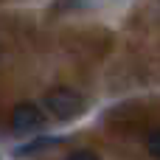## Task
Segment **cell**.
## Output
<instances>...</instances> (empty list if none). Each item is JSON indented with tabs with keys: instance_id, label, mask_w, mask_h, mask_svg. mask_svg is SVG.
<instances>
[{
	"instance_id": "7a4b0ae2",
	"label": "cell",
	"mask_w": 160,
	"mask_h": 160,
	"mask_svg": "<svg viewBox=\"0 0 160 160\" xmlns=\"http://www.w3.org/2000/svg\"><path fill=\"white\" fill-rule=\"evenodd\" d=\"M42 124H45V115L31 101H20L11 110V129L14 132H34V129H42Z\"/></svg>"
},
{
	"instance_id": "277c9868",
	"label": "cell",
	"mask_w": 160,
	"mask_h": 160,
	"mask_svg": "<svg viewBox=\"0 0 160 160\" xmlns=\"http://www.w3.org/2000/svg\"><path fill=\"white\" fill-rule=\"evenodd\" d=\"M146 149H149L152 158L160 160V129H152V132H149V138H146Z\"/></svg>"
},
{
	"instance_id": "5b68a950",
	"label": "cell",
	"mask_w": 160,
	"mask_h": 160,
	"mask_svg": "<svg viewBox=\"0 0 160 160\" xmlns=\"http://www.w3.org/2000/svg\"><path fill=\"white\" fill-rule=\"evenodd\" d=\"M65 160H98V155L90 152V149H76V152H70Z\"/></svg>"
},
{
	"instance_id": "6da1fadb",
	"label": "cell",
	"mask_w": 160,
	"mask_h": 160,
	"mask_svg": "<svg viewBox=\"0 0 160 160\" xmlns=\"http://www.w3.org/2000/svg\"><path fill=\"white\" fill-rule=\"evenodd\" d=\"M42 104H45V110H48L56 121H70V118H76V115L84 110V98H82L76 90H70V87H56V90H51V93L42 98Z\"/></svg>"
},
{
	"instance_id": "3957f363",
	"label": "cell",
	"mask_w": 160,
	"mask_h": 160,
	"mask_svg": "<svg viewBox=\"0 0 160 160\" xmlns=\"http://www.w3.org/2000/svg\"><path fill=\"white\" fill-rule=\"evenodd\" d=\"M56 143H62L59 138H37V141H31V143H25V146H20L17 149V155H37V152H42V149H51V146H56Z\"/></svg>"
}]
</instances>
